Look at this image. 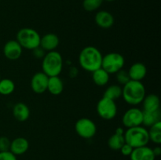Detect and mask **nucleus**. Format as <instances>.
I'll return each mask as SVG.
<instances>
[{"mask_svg":"<svg viewBox=\"0 0 161 160\" xmlns=\"http://www.w3.org/2000/svg\"><path fill=\"white\" fill-rule=\"evenodd\" d=\"M103 55L95 46L88 45L80 51L79 55V64L83 70L93 72L102 67Z\"/></svg>","mask_w":161,"mask_h":160,"instance_id":"1","label":"nucleus"},{"mask_svg":"<svg viewBox=\"0 0 161 160\" xmlns=\"http://www.w3.org/2000/svg\"><path fill=\"white\" fill-rule=\"evenodd\" d=\"M146 96V87L141 81L130 80L122 87V97L126 103L136 106L142 102Z\"/></svg>","mask_w":161,"mask_h":160,"instance_id":"2","label":"nucleus"},{"mask_svg":"<svg viewBox=\"0 0 161 160\" xmlns=\"http://www.w3.org/2000/svg\"><path fill=\"white\" fill-rule=\"evenodd\" d=\"M64 61L59 52H47L42 58V72L48 77L59 76L63 69Z\"/></svg>","mask_w":161,"mask_h":160,"instance_id":"3","label":"nucleus"},{"mask_svg":"<svg viewBox=\"0 0 161 160\" xmlns=\"http://www.w3.org/2000/svg\"><path fill=\"white\" fill-rule=\"evenodd\" d=\"M125 143L131 146L133 148L146 146L149 142L148 130L142 125L127 128L124 131Z\"/></svg>","mask_w":161,"mask_h":160,"instance_id":"4","label":"nucleus"},{"mask_svg":"<svg viewBox=\"0 0 161 160\" xmlns=\"http://www.w3.org/2000/svg\"><path fill=\"white\" fill-rule=\"evenodd\" d=\"M40 39V35L36 30L31 28H23L17 31L16 40L23 49L32 50L39 46Z\"/></svg>","mask_w":161,"mask_h":160,"instance_id":"5","label":"nucleus"},{"mask_svg":"<svg viewBox=\"0 0 161 160\" xmlns=\"http://www.w3.org/2000/svg\"><path fill=\"white\" fill-rule=\"evenodd\" d=\"M125 59L124 56L119 53L112 52L103 56L102 61V67L108 74H115L124 68Z\"/></svg>","mask_w":161,"mask_h":160,"instance_id":"6","label":"nucleus"},{"mask_svg":"<svg viewBox=\"0 0 161 160\" xmlns=\"http://www.w3.org/2000/svg\"><path fill=\"white\" fill-rule=\"evenodd\" d=\"M97 113L102 119L112 120L117 114V105L116 101L102 97L97 104Z\"/></svg>","mask_w":161,"mask_h":160,"instance_id":"7","label":"nucleus"},{"mask_svg":"<svg viewBox=\"0 0 161 160\" xmlns=\"http://www.w3.org/2000/svg\"><path fill=\"white\" fill-rule=\"evenodd\" d=\"M75 130L77 134L83 139H91L97 133L95 122L89 118H81L75 124Z\"/></svg>","mask_w":161,"mask_h":160,"instance_id":"8","label":"nucleus"},{"mask_svg":"<svg viewBox=\"0 0 161 160\" xmlns=\"http://www.w3.org/2000/svg\"><path fill=\"white\" fill-rule=\"evenodd\" d=\"M143 111L140 108L132 107L124 112L122 117V123L126 128L142 125Z\"/></svg>","mask_w":161,"mask_h":160,"instance_id":"9","label":"nucleus"},{"mask_svg":"<svg viewBox=\"0 0 161 160\" xmlns=\"http://www.w3.org/2000/svg\"><path fill=\"white\" fill-rule=\"evenodd\" d=\"M49 77L42 72H36L31 77V90L36 94H42L47 90Z\"/></svg>","mask_w":161,"mask_h":160,"instance_id":"10","label":"nucleus"},{"mask_svg":"<svg viewBox=\"0 0 161 160\" xmlns=\"http://www.w3.org/2000/svg\"><path fill=\"white\" fill-rule=\"evenodd\" d=\"M23 48L17 40H9L3 46V54L9 61H17L21 56Z\"/></svg>","mask_w":161,"mask_h":160,"instance_id":"11","label":"nucleus"},{"mask_svg":"<svg viewBox=\"0 0 161 160\" xmlns=\"http://www.w3.org/2000/svg\"><path fill=\"white\" fill-rule=\"evenodd\" d=\"M60 43L59 37L54 33H47L41 36L39 46L45 52L53 51L58 48Z\"/></svg>","mask_w":161,"mask_h":160,"instance_id":"12","label":"nucleus"},{"mask_svg":"<svg viewBox=\"0 0 161 160\" xmlns=\"http://www.w3.org/2000/svg\"><path fill=\"white\" fill-rule=\"evenodd\" d=\"M95 24L101 28L107 29L114 24V17L111 13L106 10H100L96 13L94 17Z\"/></svg>","mask_w":161,"mask_h":160,"instance_id":"13","label":"nucleus"},{"mask_svg":"<svg viewBox=\"0 0 161 160\" xmlns=\"http://www.w3.org/2000/svg\"><path fill=\"white\" fill-rule=\"evenodd\" d=\"M28 148H29V142L28 140L23 136H18L11 141L9 152L17 156L25 154L28 150Z\"/></svg>","mask_w":161,"mask_h":160,"instance_id":"14","label":"nucleus"},{"mask_svg":"<svg viewBox=\"0 0 161 160\" xmlns=\"http://www.w3.org/2000/svg\"><path fill=\"white\" fill-rule=\"evenodd\" d=\"M124 144H125L124 130L122 127H118L115 130V133L108 138V146L112 150L119 151Z\"/></svg>","mask_w":161,"mask_h":160,"instance_id":"15","label":"nucleus"},{"mask_svg":"<svg viewBox=\"0 0 161 160\" xmlns=\"http://www.w3.org/2000/svg\"><path fill=\"white\" fill-rule=\"evenodd\" d=\"M130 158V160H155L156 156L153 149L146 145L134 148Z\"/></svg>","mask_w":161,"mask_h":160,"instance_id":"16","label":"nucleus"},{"mask_svg":"<svg viewBox=\"0 0 161 160\" xmlns=\"http://www.w3.org/2000/svg\"><path fill=\"white\" fill-rule=\"evenodd\" d=\"M130 80L141 81L146 76L147 67L144 64L141 62H135L130 67L127 71Z\"/></svg>","mask_w":161,"mask_h":160,"instance_id":"17","label":"nucleus"},{"mask_svg":"<svg viewBox=\"0 0 161 160\" xmlns=\"http://www.w3.org/2000/svg\"><path fill=\"white\" fill-rule=\"evenodd\" d=\"M142 103L143 105V111L153 112L160 110V98L158 96L154 93L145 96Z\"/></svg>","mask_w":161,"mask_h":160,"instance_id":"18","label":"nucleus"},{"mask_svg":"<svg viewBox=\"0 0 161 160\" xmlns=\"http://www.w3.org/2000/svg\"><path fill=\"white\" fill-rule=\"evenodd\" d=\"M13 115L19 122H25L30 117V109L26 104L19 102L13 108Z\"/></svg>","mask_w":161,"mask_h":160,"instance_id":"19","label":"nucleus"},{"mask_svg":"<svg viewBox=\"0 0 161 160\" xmlns=\"http://www.w3.org/2000/svg\"><path fill=\"white\" fill-rule=\"evenodd\" d=\"M64 90V83L59 76L49 77L47 90L53 96H58Z\"/></svg>","mask_w":161,"mask_h":160,"instance_id":"20","label":"nucleus"},{"mask_svg":"<svg viewBox=\"0 0 161 160\" xmlns=\"http://www.w3.org/2000/svg\"><path fill=\"white\" fill-rule=\"evenodd\" d=\"M92 73V80L97 86H105L109 81V74L102 67L97 69Z\"/></svg>","mask_w":161,"mask_h":160,"instance_id":"21","label":"nucleus"},{"mask_svg":"<svg viewBox=\"0 0 161 160\" xmlns=\"http://www.w3.org/2000/svg\"><path fill=\"white\" fill-rule=\"evenodd\" d=\"M161 121V112L160 110L153 112H147L143 111L142 124L144 127H150L153 124Z\"/></svg>","mask_w":161,"mask_h":160,"instance_id":"22","label":"nucleus"},{"mask_svg":"<svg viewBox=\"0 0 161 160\" xmlns=\"http://www.w3.org/2000/svg\"><path fill=\"white\" fill-rule=\"evenodd\" d=\"M103 97L116 101L122 97V87L117 84L111 85L106 88L103 93Z\"/></svg>","mask_w":161,"mask_h":160,"instance_id":"23","label":"nucleus"},{"mask_svg":"<svg viewBox=\"0 0 161 160\" xmlns=\"http://www.w3.org/2000/svg\"><path fill=\"white\" fill-rule=\"evenodd\" d=\"M148 133L149 141H152L157 145H160L161 144V121L151 125L148 130Z\"/></svg>","mask_w":161,"mask_h":160,"instance_id":"24","label":"nucleus"},{"mask_svg":"<svg viewBox=\"0 0 161 160\" xmlns=\"http://www.w3.org/2000/svg\"><path fill=\"white\" fill-rule=\"evenodd\" d=\"M15 90V83L10 78L0 79V94L3 96H9Z\"/></svg>","mask_w":161,"mask_h":160,"instance_id":"25","label":"nucleus"},{"mask_svg":"<svg viewBox=\"0 0 161 160\" xmlns=\"http://www.w3.org/2000/svg\"><path fill=\"white\" fill-rule=\"evenodd\" d=\"M103 2L104 0H83V7L87 12H93L98 9Z\"/></svg>","mask_w":161,"mask_h":160,"instance_id":"26","label":"nucleus"},{"mask_svg":"<svg viewBox=\"0 0 161 160\" xmlns=\"http://www.w3.org/2000/svg\"><path fill=\"white\" fill-rule=\"evenodd\" d=\"M115 75H116V81H117V83H119V85L124 86V85L127 84V83L130 80L128 72L124 70V68L119 70V72H117L116 73H115Z\"/></svg>","mask_w":161,"mask_h":160,"instance_id":"27","label":"nucleus"},{"mask_svg":"<svg viewBox=\"0 0 161 160\" xmlns=\"http://www.w3.org/2000/svg\"><path fill=\"white\" fill-rule=\"evenodd\" d=\"M11 141L7 136H0V152H7L9 151Z\"/></svg>","mask_w":161,"mask_h":160,"instance_id":"28","label":"nucleus"},{"mask_svg":"<svg viewBox=\"0 0 161 160\" xmlns=\"http://www.w3.org/2000/svg\"><path fill=\"white\" fill-rule=\"evenodd\" d=\"M0 160H17V156L9 151L0 152Z\"/></svg>","mask_w":161,"mask_h":160,"instance_id":"29","label":"nucleus"},{"mask_svg":"<svg viewBox=\"0 0 161 160\" xmlns=\"http://www.w3.org/2000/svg\"><path fill=\"white\" fill-rule=\"evenodd\" d=\"M133 149L134 148L131 147V146L129 145V144H127V143H125V144L121 147V148L119 149V151H120L121 154H122L123 155H124V156H130V154H131L132 152H133Z\"/></svg>","mask_w":161,"mask_h":160,"instance_id":"30","label":"nucleus"},{"mask_svg":"<svg viewBox=\"0 0 161 160\" xmlns=\"http://www.w3.org/2000/svg\"><path fill=\"white\" fill-rule=\"evenodd\" d=\"M46 53H47V52L44 51L40 46H38L36 47V49H34V50H32L33 55H34L35 57L37 58V59H41V58L42 59L43 56H45Z\"/></svg>","mask_w":161,"mask_h":160,"instance_id":"31","label":"nucleus"},{"mask_svg":"<svg viewBox=\"0 0 161 160\" xmlns=\"http://www.w3.org/2000/svg\"><path fill=\"white\" fill-rule=\"evenodd\" d=\"M78 68L76 67H71L69 71V75L71 78H75L78 75Z\"/></svg>","mask_w":161,"mask_h":160,"instance_id":"32","label":"nucleus"},{"mask_svg":"<svg viewBox=\"0 0 161 160\" xmlns=\"http://www.w3.org/2000/svg\"><path fill=\"white\" fill-rule=\"evenodd\" d=\"M152 149H153V152L154 155H155L156 157L159 156V155H160V154H161V147H160V145H157V147H154V148H152Z\"/></svg>","mask_w":161,"mask_h":160,"instance_id":"33","label":"nucleus"},{"mask_svg":"<svg viewBox=\"0 0 161 160\" xmlns=\"http://www.w3.org/2000/svg\"><path fill=\"white\" fill-rule=\"evenodd\" d=\"M104 1L108 2V3H112V2H114V1H116V0H104Z\"/></svg>","mask_w":161,"mask_h":160,"instance_id":"34","label":"nucleus"},{"mask_svg":"<svg viewBox=\"0 0 161 160\" xmlns=\"http://www.w3.org/2000/svg\"><path fill=\"white\" fill-rule=\"evenodd\" d=\"M0 79H1V77H0Z\"/></svg>","mask_w":161,"mask_h":160,"instance_id":"35","label":"nucleus"}]
</instances>
